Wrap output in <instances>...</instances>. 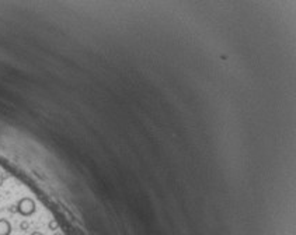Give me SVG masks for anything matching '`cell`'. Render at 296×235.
<instances>
[{
  "label": "cell",
  "mask_w": 296,
  "mask_h": 235,
  "mask_svg": "<svg viewBox=\"0 0 296 235\" xmlns=\"http://www.w3.org/2000/svg\"><path fill=\"white\" fill-rule=\"evenodd\" d=\"M3 185V178H0V186Z\"/></svg>",
  "instance_id": "8"
},
{
  "label": "cell",
  "mask_w": 296,
  "mask_h": 235,
  "mask_svg": "<svg viewBox=\"0 0 296 235\" xmlns=\"http://www.w3.org/2000/svg\"><path fill=\"white\" fill-rule=\"evenodd\" d=\"M30 228V223H28L27 220H22L21 223H20V230L21 231H27Z\"/></svg>",
  "instance_id": "4"
},
{
  "label": "cell",
  "mask_w": 296,
  "mask_h": 235,
  "mask_svg": "<svg viewBox=\"0 0 296 235\" xmlns=\"http://www.w3.org/2000/svg\"><path fill=\"white\" fill-rule=\"evenodd\" d=\"M11 224L4 218H0V235H10Z\"/></svg>",
  "instance_id": "2"
},
{
  "label": "cell",
  "mask_w": 296,
  "mask_h": 235,
  "mask_svg": "<svg viewBox=\"0 0 296 235\" xmlns=\"http://www.w3.org/2000/svg\"><path fill=\"white\" fill-rule=\"evenodd\" d=\"M31 235H44V234H42V232H39V231H34Z\"/></svg>",
  "instance_id": "6"
},
{
  "label": "cell",
  "mask_w": 296,
  "mask_h": 235,
  "mask_svg": "<svg viewBox=\"0 0 296 235\" xmlns=\"http://www.w3.org/2000/svg\"><path fill=\"white\" fill-rule=\"evenodd\" d=\"M9 210H10V213H13V214L17 213V206H10V208H9Z\"/></svg>",
  "instance_id": "5"
},
{
  "label": "cell",
  "mask_w": 296,
  "mask_h": 235,
  "mask_svg": "<svg viewBox=\"0 0 296 235\" xmlns=\"http://www.w3.org/2000/svg\"><path fill=\"white\" fill-rule=\"evenodd\" d=\"M54 235H62V232H59V231H55Z\"/></svg>",
  "instance_id": "7"
},
{
  "label": "cell",
  "mask_w": 296,
  "mask_h": 235,
  "mask_svg": "<svg viewBox=\"0 0 296 235\" xmlns=\"http://www.w3.org/2000/svg\"><path fill=\"white\" fill-rule=\"evenodd\" d=\"M48 228L51 231H56L58 230V223H56L55 220H51V221L48 223Z\"/></svg>",
  "instance_id": "3"
},
{
  "label": "cell",
  "mask_w": 296,
  "mask_h": 235,
  "mask_svg": "<svg viewBox=\"0 0 296 235\" xmlns=\"http://www.w3.org/2000/svg\"><path fill=\"white\" fill-rule=\"evenodd\" d=\"M17 211L21 213L22 216H31L35 211V203L30 198L21 199L17 204Z\"/></svg>",
  "instance_id": "1"
}]
</instances>
